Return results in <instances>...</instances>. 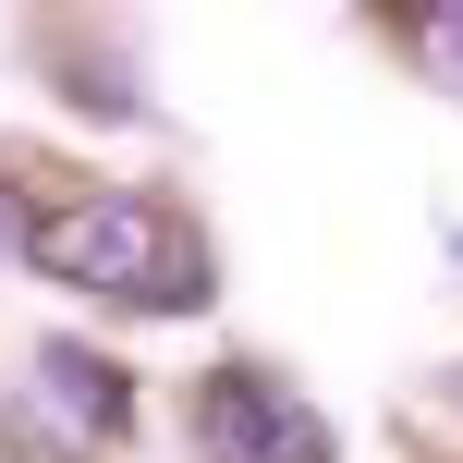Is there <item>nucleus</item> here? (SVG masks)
<instances>
[{"instance_id":"nucleus-1","label":"nucleus","mask_w":463,"mask_h":463,"mask_svg":"<svg viewBox=\"0 0 463 463\" xmlns=\"http://www.w3.org/2000/svg\"><path fill=\"white\" fill-rule=\"evenodd\" d=\"M37 256L61 293H110L135 305V317H184V305H208V256L171 232L159 195H73V208L37 220Z\"/></svg>"},{"instance_id":"nucleus-2","label":"nucleus","mask_w":463,"mask_h":463,"mask_svg":"<svg viewBox=\"0 0 463 463\" xmlns=\"http://www.w3.org/2000/svg\"><path fill=\"white\" fill-rule=\"evenodd\" d=\"M195 451L208 463H329V427L269 366H208L195 378Z\"/></svg>"},{"instance_id":"nucleus-3","label":"nucleus","mask_w":463,"mask_h":463,"mask_svg":"<svg viewBox=\"0 0 463 463\" xmlns=\"http://www.w3.org/2000/svg\"><path fill=\"white\" fill-rule=\"evenodd\" d=\"M37 378H49V391H61V402H73V415H86V427H98V439H110V427H122V415H135V391H122V366H98V354H86V342H49V354H37Z\"/></svg>"},{"instance_id":"nucleus-4","label":"nucleus","mask_w":463,"mask_h":463,"mask_svg":"<svg viewBox=\"0 0 463 463\" xmlns=\"http://www.w3.org/2000/svg\"><path fill=\"white\" fill-rule=\"evenodd\" d=\"M402 37H415L427 61H439L451 86H463V13H402Z\"/></svg>"},{"instance_id":"nucleus-5","label":"nucleus","mask_w":463,"mask_h":463,"mask_svg":"<svg viewBox=\"0 0 463 463\" xmlns=\"http://www.w3.org/2000/svg\"><path fill=\"white\" fill-rule=\"evenodd\" d=\"M13 244H37V220H24V195L0 184V256H13Z\"/></svg>"},{"instance_id":"nucleus-6","label":"nucleus","mask_w":463,"mask_h":463,"mask_svg":"<svg viewBox=\"0 0 463 463\" xmlns=\"http://www.w3.org/2000/svg\"><path fill=\"white\" fill-rule=\"evenodd\" d=\"M451 244H463V232H451Z\"/></svg>"}]
</instances>
